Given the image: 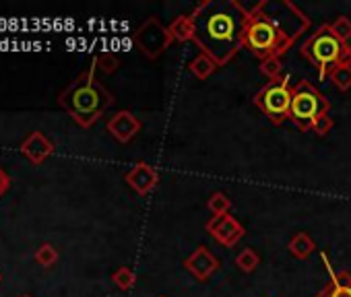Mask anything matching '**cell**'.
I'll use <instances>...</instances> for the list:
<instances>
[{
	"instance_id": "2",
	"label": "cell",
	"mask_w": 351,
	"mask_h": 297,
	"mask_svg": "<svg viewBox=\"0 0 351 297\" xmlns=\"http://www.w3.org/2000/svg\"><path fill=\"white\" fill-rule=\"evenodd\" d=\"M195 19V44L219 66H226L244 48V25L248 9L238 0H205L191 13Z\"/></svg>"
},
{
	"instance_id": "21",
	"label": "cell",
	"mask_w": 351,
	"mask_h": 297,
	"mask_svg": "<svg viewBox=\"0 0 351 297\" xmlns=\"http://www.w3.org/2000/svg\"><path fill=\"white\" fill-rule=\"evenodd\" d=\"M328 27H330V31H332L341 42L349 44V40H351V19H349V17L339 15L332 23H328Z\"/></svg>"
},
{
	"instance_id": "16",
	"label": "cell",
	"mask_w": 351,
	"mask_h": 297,
	"mask_svg": "<svg viewBox=\"0 0 351 297\" xmlns=\"http://www.w3.org/2000/svg\"><path fill=\"white\" fill-rule=\"evenodd\" d=\"M217 68H219V64H217L209 54H205V52H199V54L191 60V64H189V70H191L197 79H201V81L209 79Z\"/></svg>"
},
{
	"instance_id": "13",
	"label": "cell",
	"mask_w": 351,
	"mask_h": 297,
	"mask_svg": "<svg viewBox=\"0 0 351 297\" xmlns=\"http://www.w3.org/2000/svg\"><path fill=\"white\" fill-rule=\"evenodd\" d=\"M21 153L34 166H40V164H44L54 153V144H52V140L44 132H32L23 140V144H21Z\"/></svg>"
},
{
	"instance_id": "22",
	"label": "cell",
	"mask_w": 351,
	"mask_h": 297,
	"mask_svg": "<svg viewBox=\"0 0 351 297\" xmlns=\"http://www.w3.org/2000/svg\"><path fill=\"white\" fill-rule=\"evenodd\" d=\"M93 64H95V68H97L99 73H104V75H112V73H116V70H118L120 60H118V56H116V54L106 52V54L97 56V58L93 60Z\"/></svg>"
},
{
	"instance_id": "24",
	"label": "cell",
	"mask_w": 351,
	"mask_h": 297,
	"mask_svg": "<svg viewBox=\"0 0 351 297\" xmlns=\"http://www.w3.org/2000/svg\"><path fill=\"white\" fill-rule=\"evenodd\" d=\"M281 70H283V62H281V58H277V56L267 58V60L261 62V73H263L269 81L279 79V77H281Z\"/></svg>"
},
{
	"instance_id": "15",
	"label": "cell",
	"mask_w": 351,
	"mask_h": 297,
	"mask_svg": "<svg viewBox=\"0 0 351 297\" xmlns=\"http://www.w3.org/2000/svg\"><path fill=\"white\" fill-rule=\"evenodd\" d=\"M287 250H289V254H291L293 258H298V260H308L310 254L316 250V244H314V240H312L306 231H300V233H295V235L287 242Z\"/></svg>"
},
{
	"instance_id": "19",
	"label": "cell",
	"mask_w": 351,
	"mask_h": 297,
	"mask_svg": "<svg viewBox=\"0 0 351 297\" xmlns=\"http://www.w3.org/2000/svg\"><path fill=\"white\" fill-rule=\"evenodd\" d=\"M328 79L339 91H349L351 89V64H339L328 73Z\"/></svg>"
},
{
	"instance_id": "6",
	"label": "cell",
	"mask_w": 351,
	"mask_h": 297,
	"mask_svg": "<svg viewBox=\"0 0 351 297\" xmlns=\"http://www.w3.org/2000/svg\"><path fill=\"white\" fill-rule=\"evenodd\" d=\"M291 97H293V85L289 83L287 77H279L275 81H269L256 95H254V105L273 122V124H283L289 120V107H291Z\"/></svg>"
},
{
	"instance_id": "5",
	"label": "cell",
	"mask_w": 351,
	"mask_h": 297,
	"mask_svg": "<svg viewBox=\"0 0 351 297\" xmlns=\"http://www.w3.org/2000/svg\"><path fill=\"white\" fill-rule=\"evenodd\" d=\"M330 112V101L310 83L300 81L293 85V97L289 107V120L304 132L312 130L318 116Z\"/></svg>"
},
{
	"instance_id": "27",
	"label": "cell",
	"mask_w": 351,
	"mask_h": 297,
	"mask_svg": "<svg viewBox=\"0 0 351 297\" xmlns=\"http://www.w3.org/2000/svg\"><path fill=\"white\" fill-rule=\"evenodd\" d=\"M21 297H32V295H21Z\"/></svg>"
},
{
	"instance_id": "17",
	"label": "cell",
	"mask_w": 351,
	"mask_h": 297,
	"mask_svg": "<svg viewBox=\"0 0 351 297\" xmlns=\"http://www.w3.org/2000/svg\"><path fill=\"white\" fill-rule=\"evenodd\" d=\"M236 264H238V268H240L242 272L250 274V272H254V270L258 268V264H261V256H258V252H256V250H252V248H244V250H240V252H238V256H236Z\"/></svg>"
},
{
	"instance_id": "23",
	"label": "cell",
	"mask_w": 351,
	"mask_h": 297,
	"mask_svg": "<svg viewBox=\"0 0 351 297\" xmlns=\"http://www.w3.org/2000/svg\"><path fill=\"white\" fill-rule=\"evenodd\" d=\"M36 260H38V264L50 268L52 264H56L58 252H56V248H54L52 244H42V246L36 250Z\"/></svg>"
},
{
	"instance_id": "7",
	"label": "cell",
	"mask_w": 351,
	"mask_h": 297,
	"mask_svg": "<svg viewBox=\"0 0 351 297\" xmlns=\"http://www.w3.org/2000/svg\"><path fill=\"white\" fill-rule=\"evenodd\" d=\"M134 46L141 50V54L149 60H157L173 42L169 27H165L157 17H149L143 21V25L134 31Z\"/></svg>"
},
{
	"instance_id": "9",
	"label": "cell",
	"mask_w": 351,
	"mask_h": 297,
	"mask_svg": "<svg viewBox=\"0 0 351 297\" xmlns=\"http://www.w3.org/2000/svg\"><path fill=\"white\" fill-rule=\"evenodd\" d=\"M221 262L219 258L207 248V246H199L195 248V252L184 260V268L201 283L209 281L217 270H219Z\"/></svg>"
},
{
	"instance_id": "12",
	"label": "cell",
	"mask_w": 351,
	"mask_h": 297,
	"mask_svg": "<svg viewBox=\"0 0 351 297\" xmlns=\"http://www.w3.org/2000/svg\"><path fill=\"white\" fill-rule=\"evenodd\" d=\"M320 258H322V262L330 274V281L314 297H351V274L347 270L335 272L330 262H328V256L324 252H320Z\"/></svg>"
},
{
	"instance_id": "18",
	"label": "cell",
	"mask_w": 351,
	"mask_h": 297,
	"mask_svg": "<svg viewBox=\"0 0 351 297\" xmlns=\"http://www.w3.org/2000/svg\"><path fill=\"white\" fill-rule=\"evenodd\" d=\"M207 209L211 211L213 217L228 215L232 211V198L226 192H213L207 201Z\"/></svg>"
},
{
	"instance_id": "11",
	"label": "cell",
	"mask_w": 351,
	"mask_h": 297,
	"mask_svg": "<svg viewBox=\"0 0 351 297\" xmlns=\"http://www.w3.org/2000/svg\"><path fill=\"white\" fill-rule=\"evenodd\" d=\"M108 132L122 144L130 142L143 128V122L128 109H120L114 116H110L108 124H106Z\"/></svg>"
},
{
	"instance_id": "20",
	"label": "cell",
	"mask_w": 351,
	"mask_h": 297,
	"mask_svg": "<svg viewBox=\"0 0 351 297\" xmlns=\"http://www.w3.org/2000/svg\"><path fill=\"white\" fill-rule=\"evenodd\" d=\"M112 281H114V285H116L118 289H122V291H130V289L134 287V283H136V274L132 272V268H128V266H120V268L112 274Z\"/></svg>"
},
{
	"instance_id": "14",
	"label": "cell",
	"mask_w": 351,
	"mask_h": 297,
	"mask_svg": "<svg viewBox=\"0 0 351 297\" xmlns=\"http://www.w3.org/2000/svg\"><path fill=\"white\" fill-rule=\"evenodd\" d=\"M169 34L173 38V42H195L197 36V27H195V19L193 15H178L171 23H169Z\"/></svg>"
},
{
	"instance_id": "25",
	"label": "cell",
	"mask_w": 351,
	"mask_h": 297,
	"mask_svg": "<svg viewBox=\"0 0 351 297\" xmlns=\"http://www.w3.org/2000/svg\"><path fill=\"white\" fill-rule=\"evenodd\" d=\"M332 126H335V122H332V118H330L328 112H326V114H322V116L316 118V122L312 124V132H314L316 136H326V134L332 130Z\"/></svg>"
},
{
	"instance_id": "26",
	"label": "cell",
	"mask_w": 351,
	"mask_h": 297,
	"mask_svg": "<svg viewBox=\"0 0 351 297\" xmlns=\"http://www.w3.org/2000/svg\"><path fill=\"white\" fill-rule=\"evenodd\" d=\"M9 188H11V178L5 170H0V196H3Z\"/></svg>"
},
{
	"instance_id": "10",
	"label": "cell",
	"mask_w": 351,
	"mask_h": 297,
	"mask_svg": "<svg viewBox=\"0 0 351 297\" xmlns=\"http://www.w3.org/2000/svg\"><path fill=\"white\" fill-rule=\"evenodd\" d=\"M124 180L138 196H149L159 184V172L147 162H136L134 168L124 174Z\"/></svg>"
},
{
	"instance_id": "1",
	"label": "cell",
	"mask_w": 351,
	"mask_h": 297,
	"mask_svg": "<svg viewBox=\"0 0 351 297\" xmlns=\"http://www.w3.org/2000/svg\"><path fill=\"white\" fill-rule=\"evenodd\" d=\"M310 29V19L291 0L271 3L261 0L248 9L242 44L261 62L267 58H281L295 44V40Z\"/></svg>"
},
{
	"instance_id": "4",
	"label": "cell",
	"mask_w": 351,
	"mask_h": 297,
	"mask_svg": "<svg viewBox=\"0 0 351 297\" xmlns=\"http://www.w3.org/2000/svg\"><path fill=\"white\" fill-rule=\"evenodd\" d=\"M300 54L318 70V81H324L328 73L339 64H351V46L341 42L328 27L320 25L302 46Z\"/></svg>"
},
{
	"instance_id": "28",
	"label": "cell",
	"mask_w": 351,
	"mask_h": 297,
	"mask_svg": "<svg viewBox=\"0 0 351 297\" xmlns=\"http://www.w3.org/2000/svg\"><path fill=\"white\" fill-rule=\"evenodd\" d=\"M157 297H165V295H157Z\"/></svg>"
},
{
	"instance_id": "8",
	"label": "cell",
	"mask_w": 351,
	"mask_h": 297,
	"mask_svg": "<svg viewBox=\"0 0 351 297\" xmlns=\"http://www.w3.org/2000/svg\"><path fill=\"white\" fill-rule=\"evenodd\" d=\"M205 231L217 244H221L223 248H234L246 235L244 225L234 215H230V213L228 215H221V217H211L205 223Z\"/></svg>"
},
{
	"instance_id": "3",
	"label": "cell",
	"mask_w": 351,
	"mask_h": 297,
	"mask_svg": "<svg viewBox=\"0 0 351 297\" xmlns=\"http://www.w3.org/2000/svg\"><path fill=\"white\" fill-rule=\"evenodd\" d=\"M95 73L97 68L91 64L58 95V103L81 128H91L114 103V95L95 79Z\"/></svg>"
}]
</instances>
